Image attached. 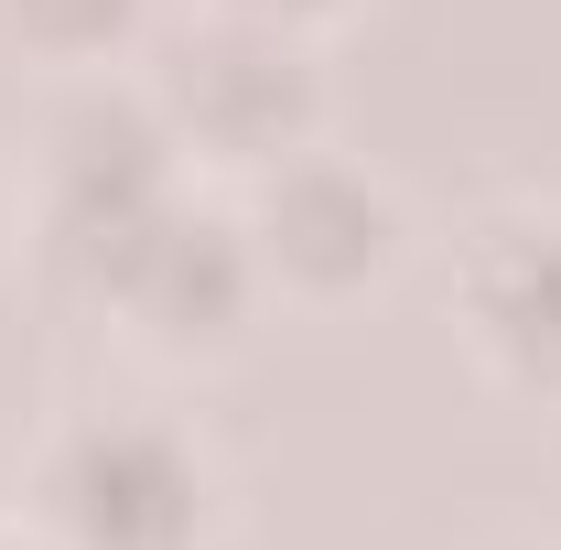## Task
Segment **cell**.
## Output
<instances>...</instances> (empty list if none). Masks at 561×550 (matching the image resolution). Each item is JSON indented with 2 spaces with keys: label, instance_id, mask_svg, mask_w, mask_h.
Listing matches in <instances>:
<instances>
[{
  "label": "cell",
  "instance_id": "6da1fadb",
  "mask_svg": "<svg viewBox=\"0 0 561 550\" xmlns=\"http://www.w3.org/2000/svg\"><path fill=\"white\" fill-rule=\"evenodd\" d=\"M55 518L87 550H184L195 465L162 432H76L55 454Z\"/></svg>",
  "mask_w": 561,
  "mask_h": 550
},
{
  "label": "cell",
  "instance_id": "7a4b0ae2",
  "mask_svg": "<svg viewBox=\"0 0 561 550\" xmlns=\"http://www.w3.org/2000/svg\"><path fill=\"white\" fill-rule=\"evenodd\" d=\"M173 98H184V119L227 151H280L291 119H302V76L280 44H206V55H184L173 76Z\"/></svg>",
  "mask_w": 561,
  "mask_h": 550
},
{
  "label": "cell",
  "instance_id": "3957f363",
  "mask_svg": "<svg viewBox=\"0 0 561 550\" xmlns=\"http://www.w3.org/2000/svg\"><path fill=\"white\" fill-rule=\"evenodd\" d=\"M378 249H389V206L346 184V173H280L271 195V260L302 280H356L378 271Z\"/></svg>",
  "mask_w": 561,
  "mask_h": 550
},
{
  "label": "cell",
  "instance_id": "277c9868",
  "mask_svg": "<svg viewBox=\"0 0 561 550\" xmlns=\"http://www.w3.org/2000/svg\"><path fill=\"white\" fill-rule=\"evenodd\" d=\"M476 324L529 378H561V227H507L476 260Z\"/></svg>",
  "mask_w": 561,
  "mask_h": 550
},
{
  "label": "cell",
  "instance_id": "5b68a950",
  "mask_svg": "<svg viewBox=\"0 0 561 550\" xmlns=\"http://www.w3.org/2000/svg\"><path fill=\"white\" fill-rule=\"evenodd\" d=\"M33 33H55V44H98V33H119L130 22V0H11Z\"/></svg>",
  "mask_w": 561,
  "mask_h": 550
}]
</instances>
